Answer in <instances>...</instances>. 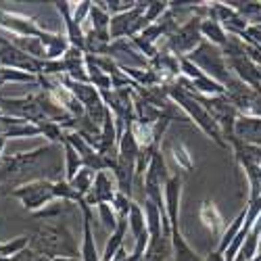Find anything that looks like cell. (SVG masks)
<instances>
[{
    "label": "cell",
    "instance_id": "cell-31",
    "mask_svg": "<svg viewBox=\"0 0 261 261\" xmlns=\"http://www.w3.org/2000/svg\"><path fill=\"white\" fill-rule=\"evenodd\" d=\"M100 3L109 11V15H111V17L127 13V11H132L136 7V0H100Z\"/></svg>",
    "mask_w": 261,
    "mask_h": 261
},
{
    "label": "cell",
    "instance_id": "cell-27",
    "mask_svg": "<svg viewBox=\"0 0 261 261\" xmlns=\"http://www.w3.org/2000/svg\"><path fill=\"white\" fill-rule=\"evenodd\" d=\"M5 84H38V75H32V73H25V71H17V69L0 67V86H5Z\"/></svg>",
    "mask_w": 261,
    "mask_h": 261
},
{
    "label": "cell",
    "instance_id": "cell-15",
    "mask_svg": "<svg viewBox=\"0 0 261 261\" xmlns=\"http://www.w3.org/2000/svg\"><path fill=\"white\" fill-rule=\"evenodd\" d=\"M234 138L247 144L261 146V119L251 115H238L234 125Z\"/></svg>",
    "mask_w": 261,
    "mask_h": 261
},
{
    "label": "cell",
    "instance_id": "cell-9",
    "mask_svg": "<svg viewBox=\"0 0 261 261\" xmlns=\"http://www.w3.org/2000/svg\"><path fill=\"white\" fill-rule=\"evenodd\" d=\"M0 28L19 38H40L44 34V28H40L34 17L13 11H0Z\"/></svg>",
    "mask_w": 261,
    "mask_h": 261
},
{
    "label": "cell",
    "instance_id": "cell-28",
    "mask_svg": "<svg viewBox=\"0 0 261 261\" xmlns=\"http://www.w3.org/2000/svg\"><path fill=\"white\" fill-rule=\"evenodd\" d=\"M96 211H98V220H100L102 228H105L109 234L115 232L117 226H119V217H117L115 209L111 207V203H100V205H96Z\"/></svg>",
    "mask_w": 261,
    "mask_h": 261
},
{
    "label": "cell",
    "instance_id": "cell-36",
    "mask_svg": "<svg viewBox=\"0 0 261 261\" xmlns=\"http://www.w3.org/2000/svg\"><path fill=\"white\" fill-rule=\"evenodd\" d=\"M5 146H7V138L3 136V134H0V163H3V153H5Z\"/></svg>",
    "mask_w": 261,
    "mask_h": 261
},
{
    "label": "cell",
    "instance_id": "cell-22",
    "mask_svg": "<svg viewBox=\"0 0 261 261\" xmlns=\"http://www.w3.org/2000/svg\"><path fill=\"white\" fill-rule=\"evenodd\" d=\"M63 155H65V180L71 182L77 176V171L84 167V159L77 155V150L67 140L63 142Z\"/></svg>",
    "mask_w": 261,
    "mask_h": 261
},
{
    "label": "cell",
    "instance_id": "cell-17",
    "mask_svg": "<svg viewBox=\"0 0 261 261\" xmlns=\"http://www.w3.org/2000/svg\"><path fill=\"white\" fill-rule=\"evenodd\" d=\"M169 241H171V249H173V261H205V257H201L188 245L182 230H171Z\"/></svg>",
    "mask_w": 261,
    "mask_h": 261
},
{
    "label": "cell",
    "instance_id": "cell-34",
    "mask_svg": "<svg viewBox=\"0 0 261 261\" xmlns=\"http://www.w3.org/2000/svg\"><path fill=\"white\" fill-rule=\"evenodd\" d=\"M90 9H92V3L90 0H82V3H73V21L77 25H84L86 21L90 17Z\"/></svg>",
    "mask_w": 261,
    "mask_h": 261
},
{
    "label": "cell",
    "instance_id": "cell-14",
    "mask_svg": "<svg viewBox=\"0 0 261 261\" xmlns=\"http://www.w3.org/2000/svg\"><path fill=\"white\" fill-rule=\"evenodd\" d=\"M199 220L203 222V226L217 238V241H220V236L224 234V230L228 226L222 211H220V207H217L213 201H209V199H205L201 203V207H199Z\"/></svg>",
    "mask_w": 261,
    "mask_h": 261
},
{
    "label": "cell",
    "instance_id": "cell-26",
    "mask_svg": "<svg viewBox=\"0 0 261 261\" xmlns=\"http://www.w3.org/2000/svg\"><path fill=\"white\" fill-rule=\"evenodd\" d=\"M7 140L9 138H36V136H42V129L38 123H30V121H21L13 127H9L7 132L3 134Z\"/></svg>",
    "mask_w": 261,
    "mask_h": 261
},
{
    "label": "cell",
    "instance_id": "cell-21",
    "mask_svg": "<svg viewBox=\"0 0 261 261\" xmlns=\"http://www.w3.org/2000/svg\"><path fill=\"white\" fill-rule=\"evenodd\" d=\"M169 155L182 171H192L194 169V157L190 153V148L182 140H171L169 142Z\"/></svg>",
    "mask_w": 261,
    "mask_h": 261
},
{
    "label": "cell",
    "instance_id": "cell-25",
    "mask_svg": "<svg viewBox=\"0 0 261 261\" xmlns=\"http://www.w3.org/2000/svg\"><path fill=\"white\" fill-rule=\"evenodd\" d=\"M86 67H88V80H90V84L94 86V88L98 90V92H107V90H113L111 88V77H109L105 71H100L96 65L86 57Z\"/></svg>",
    "mask_w": 261,
    "mask_h": 261
},
{
    "label": "cell",
    "instance_id": "cell-5",
    "mask_svg": "<svg viewBox=\"0 0 261 261\" xmlns=\"http://www.w3.org/2000/svg\"><path fill=\"white\" fill-rule=\"evenodd\" d=\"M180 86V84H178ZM188 92V90H186ZM194 100H199L205 109H207V113L215 119V123L220 125V129H222V134H224V140L226 142H230L232 138H234V125H236V119H238V113L236 111V107L228 100V96L226 94H222V96H201V94H197V92H188Z\"/></svg>",
    "mask_w": 261,
    "mask_h": 261
},
{
    "label": "cell",
    "instance_id": "cell-29",
    "mask_svg": "<svg viewBox=\"0 0 261 261\" xmlns=\"http://www.w3.org/2000/svg\"><path fill=\"white\" fill-rule=\"evenodd\" d=\"M94 176H96V173L90 169V167H82L80 171H77V176L69 182L80 194H82V197H86V194H88L90 190H92V184H94Z\"/></svg>",
    "mask_w": 261,
    "mask_h": 261
},
{
    "label": "cell",
    "instance_id": "cell-35",
    "mask_svg": "<svg viewBox=\"0 0 261 261\" xmlns=\"http://www.w3.org/2000/svg\"><path fill=\"white\" fill-rule=\"evenodd\" d=\"M247 115H251V117H259V119H261V92H255L253 102H251V107H249V113H247Z\"/></svg>",
    "mask_w": 261,
    "mask_h": 261
},
{
    "label": "cell",
    "instance_id": "cell-12",
    "mask_svg": "<svg viewBox=\"0 0 261 261\" xmlns=\"http://www.w3.org/2000/svg\"><path fill=\"white\" fill-rule=\"evenodd\" d=\"M53 5L65 21V36H67L69 44L84 50L86 48V32H84L82 25H77L73 21V3H69V0H59V3H53Z\"/></svg>",
    "mask_w": 261,
    "mask_h": 261
},
{
    "label": "cell",
    "instance_id": "cell-23",
    "mask_svg": "<svg viewBox=\"0 0 261 261\" xmlns=\"http://www.w3.org/2000/svg\"><path fill=\"white\" fill-rule=\"evenodd\" d=\"M127 230L132 234V238H140L142 234H146V217H144V209L142 205H138L136 201L132 203V209H129V215H127Z\"/></svg>",
    "mask_w": 261,
    "mask_h": 261
},
{
    "label": "cell",
    "instance_id": "cell-30",
    "mask_svg": "<svg viewBox=\"0 0 261 261\" xmlns=\"http://www.w3.org/2000/svg\"><path fill=\"white\" fill-rule=\"evenodd\" d=\"M169 11V3H165V0H153V3L146 5V11H144V21L146 25H153L157 23V21Z\"/></svg>",
    "mask_w": 261,
    "mask_h": 261
},
{
    "label": "cell",
    "instance_id": "cell-10",
    "mask_svg": "<svg viewBox=\"0 0 261 261\" xmlns=\"http://www.w3.org/2000/svg\"><path fill=\"white\" fill-rule=\"evenodd\" d=\"M117 192H119V186H117V180H115L113 173L111 171H98L94 176L92 190L86 194L84 201L90 207H96L100 203H113Z\"/></svg>",
    "mask_w": 261,
    "mask_h": 261
},
{
    "label": "cell",
    "instance_id": "cell-32",
    "mask_svg": "<svg viewBox=\"0 0 261 261\" xmlns=\"http://www.w3.org/2000/svg\"><path fill=\"white\" fill-rule=\"evenodd\" d=\"M180 73H182V77L184 80H188V82H194V80H201L205 73L194 65L188 57H180Z\"/></svg>",
    "mask_w": 261,
    "mask_h": 261
},
{
    "label": "cell",
    "instance_id": "cell-18",
    "mask_svg": "<svg viewBox=\"0 0 261 261\" xmlns=\"http://www.w3.org/2000/svg\"><path fill=\"white\" fill-rule=\"evenodd\" d=\"M201 36L205 42H209V44H213L217 48H224L230 38L228 32L224 30V25L215 19H201Z\"/></svg>",
    "mask_w": 261,
    "mask_h": 261
},
{
    "label": "cell",
    "instance_id": "cell-1",
    "mask_svg": "<svg viewBox=\"0 0 261 261\" xmlns=\"http://www.w3.org/2000/svg\"><path fill=\"white\" fill-rule=\"evenodd\" d=\"M165 90H167V96H169V100L176 105L180 111H184L186 115H188V119L197 125L201 132L209 138V140H213L220 148H228V142L224 140V134H222V129H220V125L215 123V119L207 113V109L199 102V100H194L184 88H180L178 84H173V86H165Z\"/></svg>",
    "mask_w": 261,
    "mask_h": 261
},
{
    "label": "cell",
    "instance_id": "cell-33",
    "mask_svg": "<svg viewBox=\"0 0 261 261\" xmlns=\"http://www.w3.org/2000/svg\"><path fill=\"white\" fill-rule=\"evenodd\" d=\"M132 199L129 197H125L123 192H117L115 194V199H113V203H111V207L115 209V213H117V217H127L129 215V209H132Z\"/></svg>",
    "mask_w": 261,
    "mask_h": 261
},
{
    "label": "cell",
    "instance_id": "cell-7",
    "mask_svg": "<svg viewBox=\"0 0 261 261\" xmlns=\"http://www.w3.org/2000/svg\"><path fill=\"white\" fill-rule=\"evenodd\" d=\"M40 63L42 61H36L30 55H25L21 48H17L11 40L0 38V67L25 71V73L40 77Z\"/></svg>",
    "mask_w": 261,
    "mask_h": 261
},
{
    "label": "cell",
    "instance_id": "cell-6",
    "mask_svg": "<svg viewBox=\"0 0 261 261\" xmlns=\"http://www.w3.org/2000/svg\"><path fill=\"white\" fill-rule=\"evenodd\" d=\"M203 42L201 36V17L192 15L188 21L178 25V30L173 32L171 36H167L163 40V48L169 50L171 55L176 57H188L194 48Z\"/></svg>",
    "mask_w": 261,
    "mask_h": 261
},
{
    "label": "cell",
    "instance_id": "cell-39",
    "mask_svg": "<svg viewBox=\"0 0 261 261\" xmlns=\"http://www.w3.org/2000/svg\"><path fill=\"white\" fill-rule=\"evenodd\" d=\"M3 249H5V243H0V255H3Z\"/></svg>",
    "mask_w": 261,
    "mask_h": 261
},
{
    "label": "cell",
    "instance_id": "cell-3",
    "mask_svg": "<svg viewBox=\"0 0 261 261\" xmlns=\"http://www.w3.org/2000/svg\"><path fill=\"white\" fill-rule=\"evenodd\" d=\"M9 194V197L19 199V203L23 205V209H28L30 213H38L44 207H48L50 203H55V180L48 178H40V180H32L25 184H19L15 188H0V197Z\"/></svg>",
    "mask_w": 261,
    "mask_h": 261
},
{
    "label": "cell",
    "instance_id": "cell-13",
    "mask_svg": "<svg viewBox=\"0 0 261 261\" xmlns=\"http://www.w3.org/2000/svg\"><path fill=\"white\" fill-rule=\"evenodd\" d=\"M80 211L84 217V241L80 247V259L82 261H100V253L96 249V241L92 234V207L86 205V201L80 203Z\"/></svg>",
    "mask_w": 261,
    "mask_h": 261
},
{
    "label": "cell",
    "instance_id": "cell-38",
    "mask_svg": "<svg viewBox=\"0 0 261 261\" xmlns=\"http://www.w3.org/2000/svg\"><path fill=\"white\" fill-rule=\"evenodd\" d=\"M0 261H15V257H0Z\"/></svg>",
    "mask_w": 261,
    "mask_h": 261
},
{
    "label": "cell",
    "instance_id": "cell-37",
    "mask_svg": "<svg viewBox=\"0 0 261 261\" xmlns=\"http://www.w3.org/2000/svg\"><path fill=\"white\" fill-rule=\"evenodd\" d=\"M48 261H82L80 257H53Z\"/></svg>",
    "mask_w": 261,
    "mask_h": 261
},
{
    "label": "cell",
    "instance_id": "cell-20",
    "mask_svg": "<svg viewBox=\"0 0 261 261\" xmlns=\"http://www.w3.org/2000/svg\"><path fill=\"white\" fill-rule=\"evenodd\" d=\"M125 234H127V217H119V226H117L115 232L109 234V241H107V247L102 251L100 261H113V257L117 255V251L123 249Z\"/></svg>",
    "mask_w": 261,
    "mask_h": 261
},
{
    "label": "cell",
    "instance_id": "cell-2",
    "mask_svg": "<svg viewBox=\"0 0 261 261\" xmlns=\"http://www.w3.org/2000/svg\"><path fill=\"white\" fill-rule=\"evenodd\" d=\"M30 249L38 255L53 259V257H77V247L73 234L65 224H44L40 226L30 241Z\"/></svg>",
    "mask_w": 261,
    "mask_h": 261
},
{
    "label": "cell",
    "instance_id": "cell-11",
    "mask_svg": "<svg viewBox=\"0 0 261 261\" xmlns=\"http://www.w3.org/2000/svg\"><path fill=\"white\" fill-rule=\"evenodd\" d=\"M182 176L173 173L169 182L163 188V201H165V213L169 220L171 230H180V201H182Z\"/></svg>",
    "mask_w": 261,
    "mask_h": 261
},
{
    "label": "cell",
    "instance_id": "cell-19",
    "mask_svg": "<svg viewBox=\"0 0 261 261\" xmlns=\"http://www.w3.org/2000/svg\"><path fill=\"white\" fill-rule=\"evenodd\" d=\"M245 217H247V205L238 211V215L234 217V220L226 226V230H224V234L220 236V241H217V247H215V251H220L222 255L226 253V249L234 243V238L241 234V230H243V226H245Z\"/></svg>",
    "mask_w": 261,
    "mask_h": 261
},
{
    "label": "cell",
    "instance_id": "cell-40",
    "mask_svg": "<svg viewBox=\"0 0 261 261\" xmlns=\"http://www.w3.org/2000/svg\"><path fill=\"white\" fill-rule=\"evenodd\" d=\"M259 71H261V67H259Z\"/></svg>",
    "mask_w": 261,
    "mask_h": 261
},
{
    "label": "cell",
    "instance_id": "cell-24",
    "mask_svg": "<svg viewBox=\"0 0 261 261\" xmlns=\"http://www.w3.org/2000/svg\"><path fill=\"white\" fill-rule=\"evenodd\" d=\"M55 199L61 201V203H77V205L84 201L82 194H80L67 180H65V178L55 180Z\"/></svg>",
    "mask_w": 261,
    "mask_h": 261
},
{
    "label": "cell",
    "instance_id": "cell-8",
    "mask_svg": "<svg viewBox=\"0 0 261 261\" xmlns=\"http://www.w3.org/2000/svg\"><path fill=\"white\" fill-rule=\"evenodd\" d=\"M53 148H55V144H44V146H38L34 150H28V153H17V155H11V157H5L3 159V169H0V178H15V176H19V173L28 171L40 159H44Z\"/></svg>",
    "mask_w": 261,
    "mask_h": 261
},
{
    "label": "cell",
    "instance_id": "cell-4",
    "mask_svg": "<svg viewBox=\"0 0 261 261\" xmlns=\"http://www.w3.org/2000/svg\"><path fill=\"white\" fill-rule=\"evenodd\" d=\"M188 59H190L194 65H197V67H199L207 77L220 82V84H226L228 77L232 75L230 69H228V65H226V57H224L222 48L209 44V42H205V40L188 55Z\"/></svg>",
    "mask_w": 261,
    "mask_h": 261
},
{
    "label": "cell",
    "instance_id": "cell-16",
    "mask_svg": "<svg viewBox=\"0 0 261 261\" xmlns=\"http://www.w3.org/2000/svg\"><path fill=\"white\" fill-rule=\"evenodd\" d=\"M40 42L42 46L46 50V61H61L65 57V53L69 50V40L65 34H59V32H48L44 30V34L40 36Z\"/></svg>",
    "mask_w": 261,
    "mask_h": 261
}]
</instances>
